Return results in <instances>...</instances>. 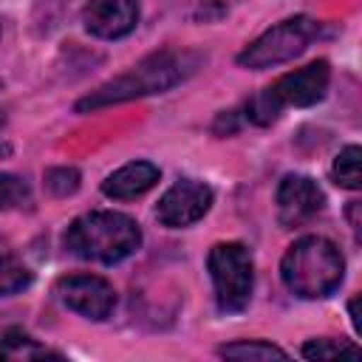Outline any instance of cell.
Instances as JSON below:
<instances>
[{
	"instance_id": "obj_18",
	"label": "cell",
	"mask_w": 362,
	"mask_h": 362,
	"mask_svg": "<svg viewBox=\"0 0 362 362\" xmlns=\"http://www.w3.org/2000/svg\"><path fill=\"white\" fill-rule=\"evenodd\" d=\"M25 201H28V184L20 175L0 173V212L11 209V206H20Z\"/></svg>"
},
{
	"instance_id": "obj_15",
	"label": "cell",
	"mask_w": 362,
	"mask_h": 362,
	"mask_svg": "<svg viewBox=\"0 0 362 362\" xmlns=\"http://www.w3.org/2000/svg\"><path fill=\"white\" fill-rule=\"evenodd\" d=\"M31 286V272L11 255H0V297L17 294Z\"/></svg>"
},
{
	"instance_id": "obj_7",
	"label": "cell",
	"mask_w": 362,
	"mask_h": 362,
	"mask_svg": "<svg viewBox=\"0 0 362 362\" xmlns=\"http://www.w3.org/2000/svg\"><path fill=\"white\" fill-rule=\"evenodd\" d=\"M328 82H331V68L325 59H317V62H308L297 71L283 74L266 90L280 110L283 107H311L325 96Z\"/></svg>"
},
{
	"instance_id": "obj_14",
	"label": "cell",
	"mask_w": 362,
	"mask_h": 362,
	"mask_svg": "<svg viewBox=\"0 0 362 362\" xmlns=\"http://www.w3.org/2000/svg\"><path fill=\"white\" fill-rule=\"evenodd\" d=\"M221 356H229V359H286L288 354L272 342H263V339H238V342H229V345H221L218 348Z\"/></svg>"
},
{
	"instance_id": "obj_12",
	"label": "cell",
	"mask_w": 362,
	"mask_h": 362,
	"mask_svg": "<svg viewBox=\"0 0 362 362\" xmlns=\"http://www.w3.org/2000/svg\"><path fill=\"white\" fill-rule=\"evenodd\" d=\"M0 356L3 359H59V354L37 345L28 334H23L20 328H8L0 337Z\"/></svg>"
},
{
	"instance_id": "obj_13",
	"label": "cell",
	"mask_w": 362,
	"mask_h": 362,
	"mask_svg": "<svg viewBox=\"0 0 362 362\" xmlns=\"http://www.w3.org/2000/svg\"><path fill=\"white\" fill-rule=\"evenodd\" d=\"M359 161H362V150L356 144H348L345 150H339V156L334 158V167H331V175L339 187L345 189H359L362 187V170H359Z\"/></svg>"
},
{
	"instance_id": "obj_6",
	"label": "cell",
	"mask_w": 362,
	"mask_h": 362,
	"mask_svg": "<svg viewBox=\"0 0 362 362\" xmlns=\"http://www.w3.org/2000/svg\"><path fill=\"white\" fill-rule=\"evenodd\" d=\"M212 187H206L204 181H192V178H181L175 181L156 204V218L170 226V229H184L192 226L195 221H201L209 206H212Z\"/></svg>"
},
{
	"instance_id": "obj_9",
	"label": "cell",
	"mask_w": 362,
	"mask_h": 362,
	"mask_svg": "<svg viewBox=\"0 0 362 362\" xmlns=\"http://www.w3.org/2000/svg\"><path fill=\"white\" fill-rule=\"evenodd\" d=\"M325 206V195L308 175H286L277 187V215L283 226H303Z\"/></svg>"
},
{
	"instance_id": "obj_21",
	"label": "cell",
	"mask_w": 362,
	"mask_h": 362,
	"mask_svg": "<svg viewBox=\"0 0 362 362\" xmlns=\"http://www.w3.org/2000/svg\"><path fill=\"white\" fill-rule=\"evenodd\" d=\"M348 308H351V322H354V328H356V334L362 331V320H359V297H354L351 303H348Z\"/></svg>"
},
{
	"instance_id": "obj_19",
	"label": "cell",
	"mask_w": 362,
	"mask_h": 362,
	"mask_svg": "<svg viewBox=\"0 0 362 362\" xmlns=\"http://www.w3.org/2000/svg\"><path fill=\"white\" fill-rule=\"evenodd\" d=\"M45 187L54 195H71L79 189V170L76 167H51V170H45Z\"/></svg>"
},
{
	"instance_id": "obj_5",
	"label": "cell",
	"mask_w": 362,
	"mask_h": 362,
	"mask_svg": "<svg viewBox=\"0 0 362 362\" xmlns=\"http://www.w3.org/2000/svg\"><path fill=\"white\" fill-rule=\"evenodd\" d=\"M317 34H320V23L314 17H305V14L288 17L277 25H272L269 31H263L252 45H246L238 54V62L243 68H252V71L274 68L280 62L300 57Z\"/></svg>"
},
{
	"instance_id": "obj_11",
	"label": "cell",
	"mask_w": 362,
	"mask_h": 362,
	"mask_svg": "<svg viewBox=\"0 0 362 362\" xmlns=\"http://www.w3.org/2000/svg\"><path fill=\"white\" fill-rule=\"evenodd\" d=\"M158 167L150 161H130L102 181V192L113 201H130L158 184Z\"/></svg>"
},
{
	"instance_id": "obj_8",
	"label": "cell",
	"mask_w": 362,
	"mask_h": 362,
	"mask_svg": "<svg viewBox=\"0 0 362 362\" xmlns=\"http://www.w3.org/2000/svg\"><path fill=\"white\" fill-rule=\"evenodd\" d=\"M57 294L71 311L96 322L107 320L116 308V291L99 274H68L57 283Z\"/></svg>"
},
{
	"instance_id": "obj_3",
	"label": "cell",
	"mask_w": 362,
	"mask_h": 362,
	"mask_svg": "<svg viewBox=\"0 0 362 362\" xmlns=\"http://www.w3.org/2000/svg\"><path fill=\"white\" fill-rule=\"evenodd\" d=\"M62 243L79 260L113 266V263L130 257L141 246V229L124 212L96 209V212L79 215L68 226Z\"/></svg>"
},
{
	"instance_id": "obj_16",
	"label": "cell",
	"mask_w": 362,
	"mask_h": 362,
	"mask_svg": "<svg viewBox=\"0 0 362 362\" xmlns=\"http://www.w3.org/2000/svg\"><path fill=\"white\" fill-rule=\"evenodd\" d=\"M359 356L362 351H359V345H354V342H348V339H311V342H305L303 345V356L305 359H317V362H322V359H337V356Z\"/></svg>"
},
{
	"instance_id": "obj_17",
	"label": "cell",
	"mask_w": 362,
	"mask_h": 362,
	"mask_svg": "<svg viewBox=\"0 0 362 362\" xmlns=\"http://www.w3.org/2000/svg\"><path fill=\"white\" fill-rule=\"evenodd\" d=\"M246 113V119L252 122V124H260V127H266V124H272V122H277V116H280V107L274 105V99L269 96V90L263 88V90H257L249 102H246V107H243Z\"/></svg>"
},
{
	"instance_id": "obj_1",
	"label": "cell",
	"mask_w": 362,
	"mask_h": 362,
	"mask_svg": "<svg viewBox=\"0 0 362 362\" xmlns=\"http://www.w3.org/2000/svg\"><path fill=\"white\" fill-rule=\"evenodd\" d=\"M195 65H198V57H192V54H178V51L150 54L141 62H136L130 71L113 76L110 82L99 85L85 99H79L76 110L88 113V110H99V107L119 105V102H127V99H139V96H150V93H164L173 85L184 82L195 71Z\"/></svg>"
},
{
	"instance_id": "obj_4",
	"label": "cell",
	"mask_w": 362,
	"mask_h": 362,
	"mask_svg": "<svg viewBox=\"0 0 362 362\" xmlns=\"http://www.w3.org/2000/svg\"><path fill=\"white\" fill-rule=\"evenodd\" d=\"M206 269L215 286L218 308L226 314H238L249 305L255 288V260L252 252L238 243H215L206 255Z\"/></svg>"
},
{
	"instance_id": "obj_2",
	"label": "cell",
	"mask_w": 362,
	"mask_h": 362,
	"mask_svg": "<svg viewBox=\"0 0 362 362\" xmlns=\"http://www.w3.org/2000/svg\"><path fill=\"white\" fill-rule=\"evenodd\" d=\"M283 286L300 300H320L339 288L345 277V260L337 243L322 235H305L294 240L280 260Z\"/></svg>"
},
{
	"instance_id": "obj_20",
	"label": "cell",
	"mask_w": 362,
	"mask_h": 362,
	"mask_svg": "<svg viewBox=\"0 0 362 362\" xmlns=\"http://www.w3.org/2000/svg\"><path fill=\"white\" fill-rule=\"evenodd\" d=\"M235 133L238 130V124H235V110H229V113H221L218 116V122H215V133Z\"/></svg>"
},
{
	"instance_id": "obj_10",
	"label": "cell",
	"mask_w": 362,
	"mask_h": 362,
	"mask_svg": "<svg viewBox=\"0 0 362 362\" xmlns=\"http://www.w3.org/2000/svg\"><path fill=\"white\" fill-rule=\"evenodd\" d=\"M85 28L99 40H122L139 25L136 0H88L82 11Z\"/></svg>"
}]
</instances>
